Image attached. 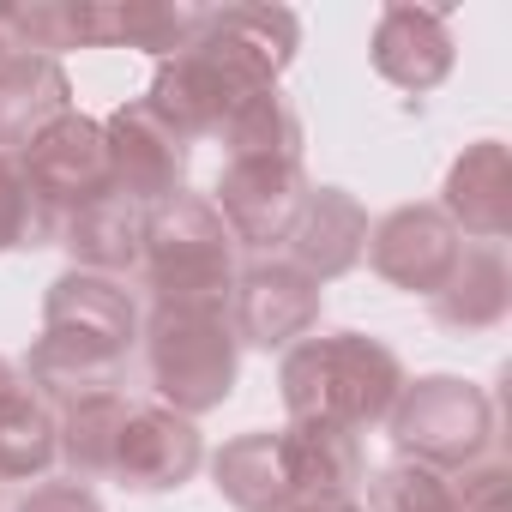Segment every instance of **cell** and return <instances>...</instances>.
Here are the masks:
<instances>
[{"label":"cell","instance_id":"cell-1","mask_svg":"<svg viewBox=\"0 0 512 512\" xmlns=\"http://www.w3.org/2000/svg\"><path fill=\"white\" fill-rule=\"evenodd\" d=\"M139 344V302L121 278L61 272L43 296V338L25 356V380L43 404H79L97 392H121V368Z\"/></svg>","mask_w":512,"mask_h":512},{"label":"cell","instance_id":"cell-2","mask_svg":"<svg viewBox=\"0 0 512 512\" xmlns=\"http://www.w3.org/2000/svg\"><path fill=\"white\" fill-rule=\"evenodd\" d=\"M278 392L290 416L338 422V428H374L392 416L404 392V362L392 344L368 332H308L278 362Z\"/></svg>","mask_w":512,"mask_h":512},{"label":"cell","instance_id":"cell-3","mask_svg":"<svg viewBox=\"0 0 512 512\" xmlns=\"http://www.w3.org/2000/svg\"><path fill=\"white\" fill-rule=\"evenodd\" d=\"M235 235L205 193H175L145 223L139 284L151 308H217L229 314L235 290Z\"/></svg>","mask_w":512,"mask_h":512},{"label":"cell","instance_id":"cell-4","mask_svg":"<svg viewBox=\"0 0 512 512\" xmlns=\"http://www.w3.org/2000/svg\"><path fill=\"white\" fill-rule=\"evenodd\" d=\"M139 344H145V368H151L163 410L193 422L235 392L241 344L229 332V314H217V308H151L139 326Z\"/></svg>","mask_w":512,"mask_h":512},{"label":"cell","instance_id":"cell-5","mask_svg":"<svg viewBox=\"0 0 512 512\" xmlns=\"http://www.w3.org/2000/svg\"><path fill=\"white\" fill-rule=\"evenodd\" d=\"M386 428H392L398 458L428 464L440 476L446 470H470V464H482V452L494 440V398L476 380L422 374V380H404Z\"/></svg>","mask_w":512,"mask_h":512},{"label":"cell","instance_id":"cell-6","mask_svg":"<svg viewBox=\"0 0 512 512\" xmlns=\"http://www.w3.org/2000/svg\"><path fill=\"white\" fill-rule=\"evenodd\" d=\"M326 290L290 260H253L229 290V332L241 350H290L320 332Z\"/></svg>","mask_w":512,"mask_h":512},{"label":"cell","instance_id":"cell-7","mask_svg":"<svg viewBox=\"0 0 512 512\" xmlns=\"http://www.w3.org/2000/svg\"><path fill=\"white\" fill-rule=\"evenodd\" d=\"M308 169L302 163H272V157H241V163H223L217 175V217L229 223L235 247H284L302 205H308Z\"/></svg>","mask_w":512,"mask_h":512},{"label":"cell","instance_id":"cell-8","mask_svg":"<svg viewBox=\"0 0 512 512\" xmlns=\"http://www.w3.org/2000/svg\"><path fill=\"white\" fill-rule=\"evenodd\" d=\"M103 145H109V187L145 211H157L163 199L187 193V157L193 145L151 115V103H121L109 121H103Z\"/></svg>","mask_w":512,"mask_h":512},{"label":"cell","instance_id":"cell-9","mask_svg":"<svg viewBox=\"0 0 512 512\" xmlns=\"http://www.w3.org/2000/svg\"><path fill=\"white\" fill-rule=\"evenodd\" d=\"M260 91V85H247L241 73H229L217 55H205L199 43H187L181 55H169V61H157V73H151V115L157 121H169L187 145L193 139H217L223 133V121Z\"/></svg>","mask_w":512,"mask_h":512},{"label":"cell","instance_id":"cell-10","mask_svg":"<svg viewBox=\"0 0 512 512\" xmlns=\"http://www.w3.org/2000/svg\"><path fill=\"white\" fill-rule=\"evenodd\" d=\"M464 253V235L446 223L440 205H398L368 229V266L410 296H434Z\"/></svg>","mask_w":512,"mask_h":512},{"label":"cell","instance_id":"cell-11","mask_svg":"<svg viewBox=\"0 0 512 512\" xmlns=\"http://www.w3.org/2000/svg\"><path fill=\"white\" fill-rule=\"evenodd\" d=\"M19 157V169L31 175V187L61 211V223L79 211V205H91V199H103V193H115L109 187V145H103V121H91V115H61L49 133H37L25 151H13Z\"/></svg>","mask_w":512,"mask_h":512},{"label":"cell","instance_id":"cell-12","mask_svg":"<svg viewBox=\"0 0 512 512\" xmlns=\"http://www.w3.org/2000/svg\"><path fill=\"white\" fill-rule=\"evenodd\" d=\"M193 43L217 55L229 73H241L247 85L272 91L302 49V19L290 7H205V25Z\"/></svg>","mask_w":512,"mask_h":512},{"label":"cell","instance_id":"cell-13","mask_svg":"<svg viewBox=\"0 0 512 512\" xmlns=\"http://www.w3.org/2000/svg\"><path fill=\"white\" fill-rule=\"evenodd\" d=\"M199 464H205V440L187 416H175L163 404H133L109 476L133 494H169V488L193 482Z\"/></svg>","mask_w":512,"mask_h":512},{"label":"cell","instance_id":"cell-14","mask_svg":"<svg viewBox=\"0 0 512 512\" xmlns=\"http://www.w3.org/2000/svg\"><path fill=\"white\" fill-rule=\"evenodd\" d=\"M278 452H284V476L296 488V506H320V500H350L368 476L362 458V434L338 428V422H314V416H290L278 428Z\"/></svg>","mask_w":512,"mask_h":512},{"label":"cell","instance_id":"cell-15","mask_svg":"<svg viewBox=\"0 0 512 512\" xmlns=\"http://www.w3.org/2000/svg\"><path fill=\"white\" fill-rule=\"evenodd\" d=\"M440 211L458 235L470 241H506L512 235V151L500 139H476L464 145V157L446 169L440 187Z\"/></svg>","mask_w":512,"mask_h":512},{"label":"cell","instance_id":"cell-16","mask_svg":"<svg viewBox=\"0 0 512 512\" xmlns=\"http://www.w3.org/2000/svg\"><path fill=\"white\" fill-rule=\"evenodd\" d=\"M368 211L350 187H314L296 229H290V266H302L314 284H332L344 272L362 266V253H368Z\"/></svg>","mask_w":512,"mask_h":512},{"label":"cell","instance_id":"cell-17","mask_svg":"<svg viewBox=\"0 0 512 512\" xmlns=\"http://www.w3.org/2000/svg\"><path fill=\"white\" fill-rule=\"evenodd\" d=\"M452 31H446V13L434 7H386L380 25H374V73L410 97L434 91L446 73H452Z\"/></svg>","mask_w":512,"mask_h":512},{"label":"cell","instance_id":"cell-18","mask_svg":"<svg viewBox=\"0 0 512 512\" xmlns=\"http://www.w3.org/2000/svg\"><path fill=\"white\" fill-rule=\"evenodd\" d=\"M145 223L151 211L121 199V193H103L91 205H79L67 223H61V241L73 253V272H97V278H127L139 272V253H145Z\"/></svg>","mask_w":512,"mask_h":512},{"label":"cell","instance_id":"cell-19","mask_svg":"<svg viewBox=\"0 0 512 512\" xmlns=\"http://www.w3.org/2000/svg\"><path fill=\"white\" fill-rule=\"evenodd\" d=\"M61 115H73V79L61 61H49V55L0 61V151H25Z\"/></svg>","mask_w":512,"mask_h":512},{"label":"cell","instance_id":"cell-20","mask_svg":"<svg viewBox=\"0 0 512 512\" xmlns=\"http://www.w3.org/2000/svg\"><path fill=\"white\" fill-rule=\"evenodd\" d=\"M55 458V404H43L13 356H0V482H37Z\"/></svg>","mask_w":512,"mask_h":512},{"label":"cell","instance_id":"cell-21","mask_svg":"<svg viewBox=\"0 0 512 512\" xmlns=\"http://www.w3.org/2000/svg\"><path fill=\"white\" fill-rule=\"evenodd\" d=\"M446 332H494L512 308V266L494 241H464L452 278L428 296Z\"/></svg>","mask_w":512,"mask_h":512},{"label":"cell","instance_id":"cell-22","mask_svg":"<svg viewBox=\"0 0 512 512\" xmlns=\"http://www.w3.org/2000/svg\"><path fill=\"white\" fill-rule=\"evenodd\" d=\"M211 482L235 512H296V488L284 476V452H278V428H253L235 434L217 458H211Z\"/></svg>","mask_w":512,"mask_h":512},{"label":"cell","instance_id":"cell-23","mask_svg":"<svg viewBox=\"0 0 512 512\" xmlns=\"http://www.w3.org/2000/svg\"><path fill=\"white\" fill-rule=\"evenodd\" d=\"M127 410L133 404L121 392H97V398H79V404L55 410V446H61L73 482H97V476L115 470V446H121Z\"/></svg>","mask_w":512,"mask_h":512},{"label":"cell","instance_id":"cell-24","mask_svg":"<svg viewBox=\"0 0 512 512\" xmlns=\"http://www.w3.org/2000/svg\"><path fill=\"white\" fill-rule=\"evenodd\" d=\"M223 151H229V163H241V157H272V163H302V151H308V133H302V115H296V103L272 85V91H253L229 121H223Z\"/></svg>","mask_w":512,"mask_h":512},{"label":"cell","instance_id":"cell-25","mask_svg":"<svg viewBox=\"0 0 512 512\" xmlns=\"http://www.w3.org/2000/svg\"><path fill=\"white\" fill-rule=\"evenodd\" d=\"M61 241V211L31 187V175L19 169L13 151H0V253H31V247H55Z\"/></svg>","mask_w":512,"mask_h":512},{"label":"cell","instance_id":"cell-26","mask_svg":"<svg viewBox=\"0 0 512 512\" xmlns=\"http://www.w3.org/2000/svg\"><path fill=\"white\" fill-rule=\"evenodd\" d=\"M205 25V7H163V0H115V49H151L157 61L181 55Z\"/></svg>","mask_w":512,"mask_h":512},{"label":"cell","instance_id":"cell-27","mask_svg":"<svg viewBox=\"0 0 512 512\" xmlns=\"http://www.w3.org/2000/svg\"><path fill=\"white\" fill-rule=\"evenodd\" d=\"M368 512H458V506H452V482L440 470L398 458L368 482Z\"/></svg>","mask_w":512,"mask_h":512},{"label":"cell","instance_id":"cell-28","mask_svg":"<svg viewBox=\"0 0 512 512\" xmlns=\"http://www.w3.org/2000/svg\"><path fill=\"white\" fill-rule=\"evenodd\" d=\"M458 512H512V470L506 464H470L464 482H452Z\"/></svg>","mask_w":512,"mask_h":512},{"label":"cell","instance_id":"cell-29","mask_svg":"<svg viewBox=\"0 0 512 512\" xmlns=\"http://www.w3.org/2000/svg\"><path fill=\"white\" fill-rule=\"evenodd\" d=\"M13 512H103V500H97V488L91 482H37Z\"/></svg>","mask_w":512,"mask_h":512},{"label":"cell","instance_id":"cell-30","mask_svg":"<svg viewBox=\"0 0 512 512\" xmlns=\"http://www.w3.org/2000/svg\"><path fill=\"white\" fill-rule=\"evenodd\" d=\"M296 512H362L356 500H320V506H296Z\"/></svg>","mask_w":512,"mask_h":512},{"label":"cell","instance_id":"cell-31","mask_svg":"<svg viewBox=\"0 0 512 512\" xmlns=\"http://www.w3.org/2000/svg\"><path fill=\"white\" fill-rule=\"evenodd\" d=\"M13 55V25H7V7H0V61Z\"/></svg>","mask_w":512,"mask_h":512}]
</instances>
